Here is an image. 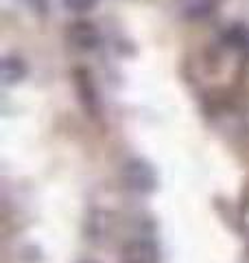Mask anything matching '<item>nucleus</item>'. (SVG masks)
I'll list each match as a JSON object with an SVG mask.
<instances>
[{
	"instance_id": "f257e3e1",
	"label": "nucleus",
	"mask_w": 249,
	"mask_h": 263,
	"mask_svg": "<svg viewBox=\"0 0 249 263\" xmlns=\"http://www.w3.org/2000/svg\"><path fill=\"white\" fill-rule=\"evenodd\" d=\"M122 180H125V186L136 193H151L157 186V176L153 167L147 160H140V158H134L125 164Z\"/></svg>"
},
{
	"instance_id": "f03ea898",
	"label": "nucleus",
	"mask_w": 249,
	"mask_h": 263,
	"mask_svg": "<svg viewBox=\"0 0 249 263\" xmlns=\"http://www.w3.org/2000/svg\"><path fill=\"white\" fill-rule=\"evenodd\" d=\"M122 263H157V246L151 239H134L122 248Z\"/></svg>"
},
{
	"instance_id": "7ed1b4c3",
	"label": "nucleus",
	"mask_w": 249,
	"mask_h": 263,
	"mask_svg": "<svg viewBox=\"0 0 249 263\" xmlns=\"http://www.w3.org/2000/svg\"><path fill=\"white\" fill-rule=\"evenodd\" d=\"M68 40L77 48H81V51H92V48H96L98 42H101V33H98V29L94 27L92 22H83L81 20V22L70 24Z\"/></svg>"
},
{
	"instance_id": "20e7f679",
	"label": "nucleus",
	"mask_w": 249,
	"mask_h": 263,
	"mask_svg": "<svg viewBox=\"0 0 249 263\" xmlns=\"http://www.w3.org/2000/svg\"><path fill=\"white\" fill-rule=\"evenodd\" d=\"M217 7H219V0H184L181 3V11H184L186 18L201 20L212 15L217 11Z\"/></svg>"
},
{
	"instance_id": "39448f33",
	"label": "nucleus",
	"mask_w": 249,
	"mask_h": 263,
	"mask_svg": "<svg viewBox=\"0 0 249 263\" xmlns=\"http://www.w3.org/2000/svg\"><path fill=\"white\" fill-rule=\"evenodd\" d=\"M24 75H27V66H24L20 57H13V55L5 57L3 60V81L7 86L18 84L20 79H24Z\"/></svg>"
},
{
	"instance_id": "423d86ee",
	"label": "nucleus",
	"mask_w": 249,
	"mask_h": 263,
	"mask_svg": "<svg viewBox=\"0 0 249 263\" xmlns=\"http://www.w3.org/2000/svg\"><path fill=\"white\" fill-rule=\"evenodd\" d=\"M225 42L234 48H247L249 46V31L243 29L240 24H234L225 31Z\"/></svg>"
},
{
	"instance_id": "0eeeda50",
	"label": "nucleus",
	"mask_w": 249,
	"mask_h": 263,
	"mask_svg": "<svg viewBox=\"0 0 249 263\" xmlns=\"http://www.w3.org/2000/svg\"><path fill=\"white\" fill-rule=\"evenodd\" d=\"M96 3H98V0H64L66 9H70L74 13H83V11L94 9Z\"/></svg>"
},
{
	"instance_id": "6e6552de",
	"label": "nucleus",
	"mask_w": 249,
	"mask_h": 263,
	"mask_svg": "<svg viewBox=\"0 0 249 263\" xmlns=\"http://www.w3.org/2000/svg\"><path fill=\"white\" fill-rule=\"evenodd\" d=\"M29 5L33 7V9H37V11H42V13H44L46 11V0H29Z\"/></svg>"
}]
</instances>
